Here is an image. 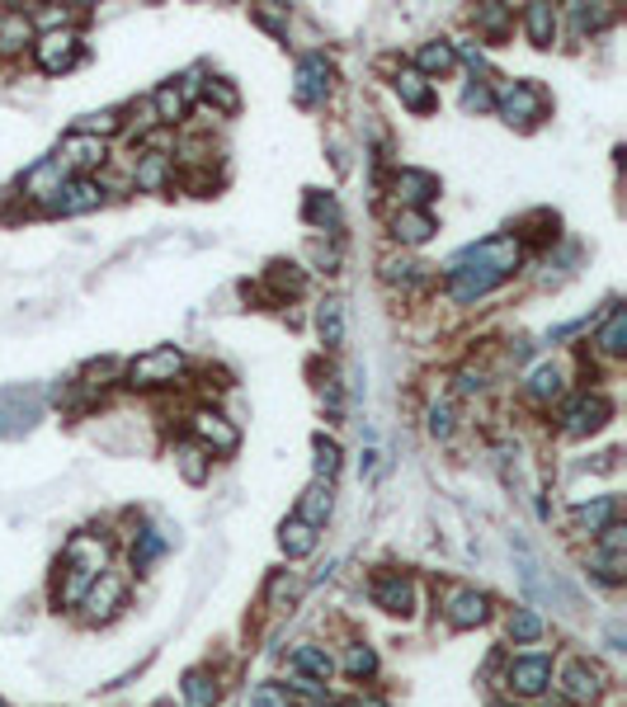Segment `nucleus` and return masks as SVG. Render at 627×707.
I'll list each match as a JSON object with an SVG mask.
<instances>
[{
    "label": "nucleus",
    "instance_id": "f257e3e1",
    "mask_svg": "<svg viewBox=\"0 0 627 707\" xmlns=\"http://www.w3.org/2000/svg\"><path fill=\"white\" fill-rule=\"evenodd\" d=\"M514 270H520V236L514 231L491 236V241H477L448 260V293H453V303H481Z\"/></svg>",
    "mask_w": 627,
    "mask_h": 707
},
{
    "label": "nucleus",
    "instance_id": "f03ea898",
    "mask_svg": "<svg viewBox=\"0 0 627 707\" xmlns=\"http://www.w3.org/2000/svg\"><path fill=\"white\" fill-rule=\"evenodd\" d=\"M61 566H67V580H61V604H81L86 590L109 571V543L95 538V533H81V538L67 543V557H61Z\"/></svg>",
    "mask_w": 627,
    "mask_h": 707
},
{
    "label": "nucleus",
    "instance_id": "7ed1b4c3",
    "mask_svg": "<svg viewBox=\"0 0 627 707\" xmlns=\"http://www.w3.org/2000/svg\"><path fill=\"white\" fill-rule=\"evenodd\" d=\"M184 368H190L184 350H175V344H156V350L137 354L128 364V387H137V391L170 387V383H180V377H184Z\"/></svg>",
    "mask_w": 627,
    "mask_h": 707
},
{
    "label": "nucleus",
    "instance_id": "20e7f679",
    "mask_svg": "<svg viewBox=\"0 0 627 707\" xmlns=\"http://www.w3.org/2000/svg\"><path fill=\"white\" fill-rule=\"evenodd\" d=\"M495 114L510 123V128H538L547 114V94L533 81H505L495 90Z\"/></svg>",
    "mask_w": 627,
    "mask_h": 707
},
{
    "label": "nucleus",
    "instance_id": "39448f33",
    "mask_svg": "<svg viewBox=\"0 0 627 707\" xmlns=\"http://www.w3.org/2000/svg\"><path fill=\"white\" fill-rule=\"evenodd\" d=\"M608 415H614V406H608L604 391H575V397L561 406V434L585 438L594 430H604Z\"/></svg>",
    "mask_w": 627,
    "mask_h": 707
},
{
    "label": "nucleus",
    "instance_id": "423d86ee",
    "mask_svg": "<svg viewBox=\"0 0 627 707\" xmlns=\"http://www.w3.org/2000/svg\"><path fill=\"white\" fill-rule=\"evenodd\" d=\"M29 53H34V61L48 76H61L81 61V34H76V28H48V34H34Z\"/></svg>",
    "mask_w": 627,
    "mask_h": 707
},
{
    "label": "nucleus",
    "instance_id": "0eeeda50",
    "mask_svg": "<svg viewBox=\"0 0 627 707\" xmlns=\"http://www.w3.org/2000/svg\"><path fill=\"white\" fill-rule=\"evenodd\" d=\"M190 438L208 453V458H227V453H237L241 430L227 415H217V411H194L190 415Z\"/></svg>",
    "mask_w": 627,
    "mask_h": 707
},
{
    "label": "nucleus",
    "instance_id": "6e6552de",
    "mask_svg": "<svg viewBox=\"0 0 627 707\" xmlns=\"http://www.w3.org/2000/svg\"><path fill=\"white\" fill-rule=\"evenodd\" d=\"M104 203V184L100 180H86V175H67V184L43 203V213L53 217H81V213H95Z\"/></svg>",
    "mask_w": 627,
    "mask_h": 707
},
{
    "label": "nucleus",
    "instance_id": "1a4fd4ad",
    "mask_svg": "<svg viewBox=\"0 0 627 707\" xmlns=\"http://www.w3.org/2000/svg\"><path fill=\"white\" fill-rule=\"evenodd\" d=\"M505 680H510V694H520V698H543L547 688H552V655H543V651L514 655Z\"/></svg>",
    "mask_w": 627,
    "mask_h": 707
},
{
    "label": "nucleus",
    "instance_id": "9d476101",
    "mask_svg": "<svg viewBox=\"0 0 627 707\" xmlns=\"http://www.w3.org/2000/svg\"><path fill=\"white\" fill-rule=\"evenodd\" d=\"M326 94H331V61H326L321 53H311L297 61V71H293V100L311 109V104H321Z\"/></svg>",
    "mask_w": 627,
    "mask_h": 707
},
{
    "label": "nucleus",
    "instance_id": "9b49d317",
    "mask_svg": "<svg viewBox=\"0 0 627 707\" xmlns=\"http://www.w3.org/2000/svg\"><path fill=\"white\" fill-rule=\"evenodd\" d=\"M391 198L401 203V208H415V213H430V203L438 198V175H430V170H397L391 175Z\"/></svg>",
    "mask_w": 627,
    "mask_h": 707
},
{
    "label": "nucleus",
    "instance_id": "f8f14e48",
    "mask_svg": "<svg viewBox=\"0 0 627 707\" xmlns=\"http://www.w3.org/2000/svg\"><path fill=\"white\" fill-rule=\"evenodd\" d=\"M604 684H608L604 665H594V660H585V655H575L571 665L561 670V694H567L571 703H594L604 694Z\"/></svg>",
    "mask_w": 627,
    "mask_h": 707
},
{
    "label": "nucleus",
    "instance_id": "ddd939ff",
    "mask_svg": "<svg viewBox=\"0 0 627 707\" xmlns=\"http://www.w3.org/2000/svg\"><path fill=\"white\" fill-rule=\"evenodd\" d=\"M133 184L142 189V194H166V189L175 184V156L161 151V147H147L133 161Z\"/></svg>",
    "mask_w": 627,
    "mask_h": 707
},
{
    "label": "nucleus",
    "instance_id": "4468645a",
    "mask_svg": "<svg viewBox=\"0 0 627 707\" xmlns=\"http://www.w3.org/2000/svg\"><path fill=\"white\" fill-rule=\"evenodd\" d=\"M373 604L383 613H397V618H411L415 613V580L401 571H383L373 580Z\"/></svg>",
    "mask_w": 627,
    "mask_h": 707
},
{
    "label": "nucleus",
    "instance_id": "2eb2a0df",
    "mask_svg": "<svg viewBox=\"0 0 627 707\" xmlns=\"http://www.w3.org/2000/svg\"><path fill=\"white\" fill-rule=\"evenodd\" d=\"M444 618H448V627H458V632H467V627H481L486 618H491V600L477 594V590L453 585L444 594Z\"/></svg>",
    "mask_w": 627,
    "mask_h": 707
},
{
    "label": "nucleus",
    "instance_id": "dca6fc26",
    "mask_svg": "<svg viewBox=\"0 0 627 707\" xmlns=\"http://www.w3.org/2000/svg\"><path fill=\"white\" fill-rule=\"evenodd\" d=\"M109 161V141H100V137H86V133H71L67 141L57 147V166L61 170H100Z\"/></svg>",
    "mask_w": 627,
    "mask_h": 707
},
{
    "label": "nucleus",
    "instance_id": "f3484780",
    "mask_svg": "<svg viewBox=\"0 0 627 707\" xmlns=\"http://www.w3.org/2000/svg\"><path fill=\"white\" fill-rule=\"evenodd\" d=\"M123 600H128V580H123L118 571H104L95 585L86 590V608H90V618H114V613L123 608Z\"/></svg>",
    "mask_w": 627,
    "mask_h": 707
},
{
    "label": "nucleus",
    "instance_id": "a211bd4d",
    "mask_svg": "<svg viewBox=\"0 0 627 707\" xmlns=\"http://www.w3.org/2000/svg\"><path fill=\"white\" fill-rule=\"evenodd\" d=\"M34 47V20L29 10H5L0 14V57H24Z\"/></svg>",
    "mask_w": 627,
    "mask_h": 707
},
{
    "label": "nucleus",
    "instance_id": "6ab92c4d",
    "mask_svg": "<svg viewBox=\"0 0 627 707\" xmlns=\"http://www.w3.org/2000/svg\"><path fill=\"white\" fill-rule=\"evenodd\" d=\"M391 90H397V100L411 109V114H430L434 109V85L415 67H401L397 76H391Z\"/></svg>",
    "mask_w": 627,
    "mask_h": 707
},
{
    "label": "nucleus",
    "instance_id": "aec40b11",
    "mask_svg": "<svg viewBox=\"0 0 627 707\" xmlns=\"http://www.w3.org/2000/svg\"><path fill=\"white\" fill-rule=\"evenodd\" d=\"M608 524H618V495H594V500H580L575 505V528L585 538H600Z\"/></svg>",
    "mask_w": 627,
    "mask_h": 707
},
{
    "label": "nucleus",
    "instance_id": "412c9836",
    "mask_svg": "<svg viewBox=\"0 0 627 707\" xmlns=\"http://www.w3.org/2000/svg\"><path fill=\"white\" fill-rule=\"evenodd\" d=\"M288 665H293V674H303V680H317V684H326V680H331V674H335V660H331V651L317 647V641H303V647H293Z\"/></svg>",
    "mask_w": 627,
    "mask_h": 707
},
{
    "label": "nucleus",
    "instance_id": "4be33fe9",
    "mask_svg": "<svg viewBox=\"0 0 627 707\" xmlns=\"http://www.w3.org/2000/svg\"><path fill=\"white\" fill-rule=\"evenodd\" d=\"M61 184H67V170L57 166V156H48V161H38V166L24 175V194L38 198V203H48Z\"/></svg>",
    "mask_w": 627,
    "mask_h": 707
},
{
    "label": "nucleus",
    "instance_id": "5701e85b",
    "mask_svg": "<svg viewBox=\"0 0 627 707\" xmlns=\"http://www.w3.org/2000/svg\"><path fill=\"white\" fill-rule=\"evenodd\" d=\"M434 217L430 213H415V208H397V217H391V236H397L401 246H425L434 236Z\"/></svg>",
    "mask_w": 627,
    "mask_h": 707
},
{
    "label": "nucleus",
    "instance_id": "b1692460",
    "mask_svg": "<svg viewBox=\"0 0 627 707\" xmlns=\"http://www.w3.org/2000/svg\"><path fill=\"white\" fill-rule=\"evenodd\" d=\"M524 391H528V401L552 406V401L561 397V391H567V373H561V364H543V368H533V373H528Z\"/></svg>",
    "mask_w": 627,
    "mask_h": 707
},
{
    "label": "nucleus",
    "instance_id": "393cba45",
    "mask_svg": "<svg viewBox=\"0 0 627 707\" xmlns=\"http://www.w3.org/2000/svg\"><path fill=\"white\" fill-rule=\"evenodd\" d=\"M472 24L486 43H505L514 34V10L510 5H477L472 10Z\"/></svg>",
    "mask_w": 627,
    "mask_h": 707
},
{
    "label": "nucleus",
    "instance_id": "a878e982",
    "mask_svg": "<svg viewBox=\"0 0 627 707\" xmlns=\"http://www.w3.org/2000/svg\"><path fill=\"white\" fill-rule=\"evenodd\" d=\"M524 34L533 47H552L557 38V10L547 5V0H533V5H524Z\"/></svg>",
    "mask_w": 627,
    "mask_h": 707
},
{
    "label": "nucleus",
    "instance_id": "bb28decb",
    "mask_svg": "<svg viewBox=\"0 0 627 707\" xmlns=\"http://www.w3.org/2000/svg\"><path fill=\"white\" fill-rule=\"evenodd\" d=\"M453 67H458V57H453V43H444V38L420 43V53H415V71L425 76V81H438V76H448Z\"/></svg>",
    "mask_w": 627,
    "mask_h": 707
},
{
    "label": "nucleus",
    "instance_id": "cd10ccee",
    "mask_svg": "<svg viewBox=\"0 0 627 707\" xmlns=\"http://www.w3.org/2000/svg\"><path fill=\"white\" fill-rule=\"evenodd\" d=\"M147 100H151V109H156V123H166V128H175V123H180L184 114H190V100L180 94V85H175V81L156 85V90L147 94Z\"/></svg>",
    "mask_w": 627,
    "mask_h": 707
},
{
    "label": "nucleus",
    "instance_id": "c85d7f7f",
    "mask_svg": "<svg viewBox=\"0 0 627 707\" xmlns=\"http://www.w3.org/2000/svg\"><path fill=\"white\" fill-rule=\"evenodd\" d=\"M175 467H180V477L190 486H203V481H208V471H213V458L194 444V438H180V444H175Z\"/></svg>",
    "mask_w": 627,
    "mask_h": 707
},
{
    "label": "nucleus",
    "instance_id": "c756f323",
    "mask_svg": "<svg viewBox=\"0 0 627 707\" xmlns=\"http://www.w3.org/2000/svg\"><path fill=\"white\" fill-rule=\"evenodd\" d=\"M278 547H284V552L297 561V557H311L317 552V528L311 524H303V518H284V528H278Z\"/></svg>",
    "mask_w": 627,
    "mask_h": 707
},
{
    "label": "nucleus",
    "instance_id": "7c9ffc66",
    "mask_svg": "<svg viewBox=\"0 0 627 707\" xmlns=\"http://www.w3.org/2000/svg\"><path fill=\"white\" fill-rule=\"evenodd\" d=\"M594 344H600L604 354H627V311L618 307V303H608V317H604V326H600V335H594Z\"/></svg>",
    "mask_w": 627,
    "mask_h": 707
},
{
    "label": "nucleus",
    "instance_id": "2f4dec72",
    "mask_svg": "<svg viewBox=\"0 0 627 707\" xmlns=\"http://www.w3.org/2000/svg\"><path fill=\"white\" fill-rule=\"evenodd\" d=\"M331 510H335V500H331V481H317L311 486V491L303 495V505H297V518H303V524H311V528H321L326 518H331Z\"/></svg>",
    "mask_w": 627,
    "mask_h": 707
},
{
    "label": "nucleus",
    "instance_id": "473e14b6",
    "mask_svg": "<svg viewBox=\"0 0 627 707\" xmlns=\"http://www.w3.org/2000/svg\"><path fill=\"white\" fill-rule=\"evenodd\" d=\"M317 330H321L326 350H340V344H344V303H340V297H326V303H321Z\"/></svg>",
    "mask_w": 627,
    "mask_h": 707
},
{
    "label": "nucleus",
    "instance_id": "72a5a7b5",
    "mask_svg": "<svg viewBox=\"0 0 627 707\" xmlns=\"http://www.w3.org/2000/svg\"><path fill=\"white\" fill-rule=\"evenodd\" d=\"M203 100H208V109H213V118L223 114V118H231L241 109V94H237V85L227 81V76H213V81H203Z\"/></svg>",
    "mask_w": 627,
    "mask_h": 707
},
{
    "label": "nucleus",
    "instance_id": "f704fd0d",
    "mask_svg": "<svg viewBox=\"0 0 627 707\" xmlns=\"http://www.w3.org/2000/svg\"><path fill=\"white\" fill-rule=\"evenodd\" d=\"M307 223L321 227V231H335L340 227V203L331 194H321V189H311L307 194Z\"/></svg>",
    "mask_w": 627,
    "mask_h": 707
},
{
    "label": "nucleus",
    "instance_id": "c9c22d12",
    "mask_svg": "<svg viewBox=\"0 0 627 707\" xmlns=\"http://www.w3.org/2000/svg\"><path fill=\"white\" fill-rule=\"evenodd\" d=\"M184 703H190V707H217V680L208 670H190V674H184Z\"/></svg>",
    "mask_w": 627,
    "mask_h": 707
},
{
    "label": "nucleus",
    "instance_id": "e433bc0d",
    "mask_svg": "<svg viewBox=\"0 0 627 707\" xmlns=\"http://www.w3.org/2000/svg\"><path fill=\"white\" fill-rule=\"evenodd\" d=\"M608 24H614V10H608V5H571V28L580 38L600 34V28H608Z\"/></svg>",
    "mask_w": 627,
    "mask_h": 707
},
{
    "label": "nucleus",
    "instance_id": "4c0bfd02",
    "mask_svg": "<svg viewBox=\"0 0 627 707\" xmlns=\"http://www.w3.org/2000/svg\"><path fill=\"white\" fill-rule=\"evenodd\" d=\"M505 632H510V641H538L547 632V623H543V613H533V608H514Z\"/></svg>",
    "mask_w": 627,
    "mask_h": 707
},
{
    "label": "nucleus",
    "instance_id": "58836bf2",
    "mask_svg": "<svg viewBox=\"0 0 627 707\" xmlns=\"http://www.w3.org/2000/svg\"><path fill=\"white\" fill-rule=\"evenodd\" d=\"M278 288V297H297L307 288V278H303V270H297V264H288V260H274L270 264V274H264Z\"/></svg>",
    "mask_w": 627,
    "mask_h": 707
},
{
    "label": "nucleus",
    "instance_id": "ea45409f",
    "mask_svg": "<svg viewBox=\"0 0 627 707\" xmlns=\"http://www.w3.org/2000/svg\"><path fill=\"white\" fill-rule=\"evenodd\" d=\"M123 128V118H118V109H100V114H86L81 123H76V128L71 133H86V137H114Z\"/></svg>",
    "mask_w": 627,
    "mask_h": 707
},
{
    "label": "nucleus",
    "instance_id": "a19ab883",
    "mask_svg": "<svg viewBox=\"0 0 627 707\" xmlns=\"http://www.w3.org/2000/svg\"><path fill=\"white\" fill-rule=\"evenodd\" d=\"M344 674H354V680H373V674H378V651L364 647V641L350 647L344 651Z\"/></svg>",
    "mask_w": 627,
    "mask_h": 707
},
{
    "label": "nucleus",
    "instance_id": "79ce46f5",
    "mask_svg": "<svg viewBox=\"0 0 627 707\" xmlns=\"http://www.w3.org/2000/svg\"><path fill=\"white\" fill-rule=\"evenodd\" d=\"M166 552V538H161V528H147L142 538L133 543V571H147V566Z\"/></svg>",
    "mask_w": 627,
    "mask_h": 707
},
{
    "label": "nucleus",
    "instance_id": "37998d69",
    "mask_svg": "<svg viewBox=\"0 0 627 707\" xmlns=\"http://www.w3.org/2000/svg\"><path fill=\"white\" fill-rule=\"evenodd\" d=\"M383 278L387 283H406V288H411V283H420V278H425V264H415V260H397V255H391V260H383Z\"/></svg>",
    "mask_w": 627,
    "mask_h": 707
},
{
    "label": "nucleus",
    "instance_id": "c03bdc74",
    "mask_svg": "<svg viewBox=\"0 0 627 707\" xmlns=\"http://www.w3.org/2000/svg\"><path fill=\"white\" fill-rule=\"evenodd\" d=\"M311 448H317V477L331 481L335 467H340V444H335V438H326V434H317V438H311Z\"/></svg>",
    "mask_w": 627,
    "mask_h": 707
},
{
    "label": "nucleus",
    "instance_id": "a18cd8bd",
    "mask_svg": "<svg viewBox=\"0 0 627 707\" xmlns=\"http://www.w3.org/2000/svg\"><path fill=\"white\" fill-rule=\"evenodd\" d=\"M463 109H467V114H491V109H495V90L486 81H472L463 90Z\"/></svg>",
    "mask_w": 627,
    "mask_h": 707
},
{
    "label": "nucleus",
    "instance_id": "49530a36",
    "mask_svg": "<svg viewBox=\"0 0 627 707\" xmlns=\"http://www.w3.org/2000/svg\"><path fill=\"white\" fill-rule=\"evenodd\" d=\"M250 707H293V694L278 684H260L255 694H250Z\"/></svg>",
    "mask_w": 627,
    "mask_h": 707
},
{
    "label": "nucleus",
    "instance_id": "de8ad7c7",
    "mask_svg": "<svg viewBox=\"0 0 627 707\" xmlns=\"http://www.w3.org/2000/svg\"><path fill=\"white\" fill-rule=\"evenodd\" d=\"M430 434L434 438H448L453 434V406L448 401H434L430 406Z\"/></svg>",
    "mask_w": 627,
    "mask_h": 707
},
{
    "label": "nucleus",
    "instance_id": "09e8293b",
    "mask_svg": "<svg viewBox=\"0 0 627 707\" xmlns=\"http://www.w3.org/2000/svg\"><path fill=\"white\" fill-rule=\"evenodd\" d=\"M486 383H481V373H463L458 377V391H463V397H472V391H481Z\"/></svg>",
    "mask_w": 627,
    "mask_h": 707
},
{
    "label": "nucleus",
    "instance_id": "8fccbe9b",
    "mask_svg": "<svg viewBox=\"0 0 627 707\" xmlns=\"http://www.w3.org/2000/svg\"><path fill=\"white\" fill-rule=\"evenodd\" d=\"M284 594H293V580H288V575H278L274 585H270V600L278 604V600H284Z\"/></svg>",
    "mask_w": 627,
    "mask_h": 707
},
{
    "label": "nucleus",
    "instance_id": "3c124183",
    "mask_svg": "<svg viewBox=\"0 0 627 707\" xmlns=\"http://www.w3.org/2000/svg\"><path fill=\"white\" fill-rule=\"evenodd\" d=\"M354 707H387V703H383V698H373V694H358V698H354Z\"/></svg>",
    "mask_w": 627,
    "mask_h": 707
},
{
    "label": "nucleus",
    "instance_id": "603ef678",
    "mask_svg": "<svg viewBox=\"0 0 627 707\" xmlns=\"http://www.w3.org/2000/svg\"><path fill=\"white\" fill-rule=\"evenodd\" d=\"M156 707H175V703H156Z\"/></svg>",
    "mask_w": 627,
    "mask_h": 707
},
{
    "label": "nucleus",
    "instance_id": "864d4df0",
    "mask_svg": "<svg viewBox=\"0 0 627 707\" xmlns=\"http://www.w3.org/2000/svg\"><path fill=\"white\" fill-rule=\"evenodd\" d=\"M317 707H335V703H317Z\"/></svg>",
    "mask_w": 627,
    "mask_h": 707
},
{
    "label": "nucleus",
    "instance_id": "5fc2aeb1",
    "mask_svg": "<svg viewBox=\"0 0 627 707\" xmlns=\"http://www.w3.org/2000/svg\"><path fill=\"white\" fill-rule=\"evenodd\" d=\"M0 707H5V703H0Z\"/></svg>",
    "mask_w": 627,
    "mask_h": 707
}]
</instances>
